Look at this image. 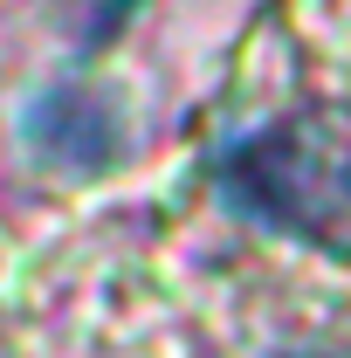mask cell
<instances>
[{"mask_svg":"<svg viewBox=\"0 0 351 358\" xmlns=\"http://www.w3.org/2000/svg\"><path fill=\"white\" fill-rule=\"evenodd\" d=\"M268 358H338V352H268Z\"/></svg>","mask_w":351,"mask_h":358,"instance_id":"7a4b0ae2","label":"cell"},{"mask_svg":"<svg viewBox=\"0 0 351 358\" xmlns=\"http://www.w3.org/2000/svg\"><path fill=\"white\" fill-rule=\"evenodd\" d=\"M220 193L303 248L351 262V103H296L220 159Z\"/></svg>","mask_w":351,"mask_h":358,"instance_id":"6da1fadb","label":"cell"}]
</instances>
